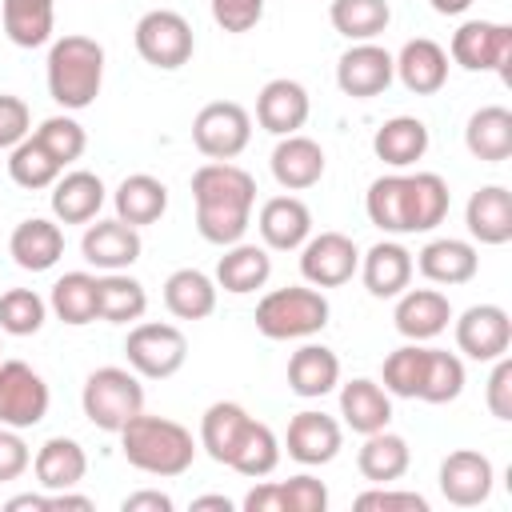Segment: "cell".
I'll use <instances>...</instances> for the list:
<instances>
[{
	"instance_id": "1",
	"label": "cell",
	"mask_w": 512,
	"mask_h": 512,
	"mask_svg": "<svg viewBox=\"0 0 512 512\" xmlns=\"http://www.w3.org/2000/svg\"><path fill=\"white\" fill-rule=\"evenodd\" d=\"M192 200H196V232L228 248L244 240L256 208V180L232 160H208L192 172Z\"/></svg>"
},
{
	"instance_id": "2",
	"label": "cell",
	"mask_w": 512,
	"mask_h": 512,
	"mask_svg": "<svg viewBox=\"0 0 512 512\" xmlns=\"http://www.w3.org/2000/svg\"><path fill=\"white\" fill-rule=\"evenodd\" d=\"M120 452L136 472L172 480L184 476L200 452V444L192 440V432L180 420L168 416H152V412H136L120 432Z\"/></svg>"
},
{
	"instance_id": "3",
	"label": "cell",
	"mask_w": 512,
	"mask_h": 512,
	"mask_svg": "<svg viewBox=\"0 0 512 512\" xmlns=\"http://www.w3.org/2000/svg\"><path fill=\"white\" fill-rule=\"evenodd\" d=\"M44 80H48V96L64 112L92 108L104 88V48L80 32L52 40L48 60H44Z\"/></svg>"
},
{
	"instance_id": "4",
	"label": "cell",
	"mask_w": 512,
	"mask_h": 512,
	"mask_svg": "<svg viewBox=\"0 0 512 512\" xmlns=\"http://www.w3.org/2000/svg\"><path fill=\"white\" fill-rule=\"evenodd\" d=\"M332 304L324 288L312 284H288L272 288L256 304V332L268 340H312L316 332L328 328Z\"/></svg>"
},
{
	"instance_id": "5",
	"label": "cell",
	"mask_w": 512,
	"mask_h": 512,
	"mask_svg": "<svg viewBox=\"0 0 512 512\" xmlns=\"http://www.w3.org/2000/svg\"><path fill=\"white\" fill-rule=\"evenodd\" d=\"M80 408L100 432H120L136 412H144V384L132 368L104 364L88 372L80 388Z\"/></svg>"
},
{
	"instance_id": "6",
	"label": "cell",
	"mask_w": 512,
	"mask_h": 512,
	"mask_svg": "<svg viewBox=\"0 0 512 512\" xmlns=\"http://www.w3.org/2000/svg\"><path fill=\"white\" fill-rule=\"evenodd\" d=\"M124 356H128V368L140 376V380H168L184 368L188 360V336L176 328V324H164V320H140L128 328V340H124Z\"/></svg>"
},
{
	"instance_id": "7",
	"label": "cell",
	"mask_w": 512,
	"mask_h": 512,
	"mask_svg": "<svg viewBox=\"0 0 512 512\" xmlns=\"http://www.w3.org/2000/svg\"><path fill=\"white\" fill-rule=\"evenodd\" d=\"M132 44L140 52L144 64L160 68V72H176L192 60L196 52V36H192V24L176 12V8H152L136 20L132 28Z\"/></svg>"
},
{
	"instance_id": "8",
	"label": "cell",
	"mask_w": 512,
	"mask_h": 512,
	"mask_svg": "<svg viewBox=\"0 0 512 512\" xmlns=\"http://www.w3.org/2000/svg\"><path fill=\"white\" fill-rule=\"evenodd\" d=\"M448 60L464 72H500V80L512 84V28L496 20H464L452 32Z\"/></svg>"
},
{
	"instance_id": "9",
	"label": "cell",
	"mask_w": 512,
	"mask_h": 512,
	"mask_svg": "<svg viewBox=\"0 0 512 512\" xmlns=\"http://www.w3.org/2000/svg\"><path fill=\"white\" fill-rule=\"evenodd\" d=\"M252 140V116L236 100H212L192 116V144L208 160H236Z\"/></svg>"
},
{
	"instance_id": "10",
	"label": "cell",
	"mask_w": 512,
	"mask_h": 512,
	"mask_svg": "<svg viewBox=\"0 0 512 512\" xmlns=\"http://www.w3.org/2000/svg\"><path fill=\"white\" fill-rule=\"evenodd\" d=\"M52 392L48 380L24 360H0V424L4 428H36L48 416Z\"/></svg>"
},
{
	"instance_id": "11",
	"label": "cell",
	"mask_w": 512,
	"mask_h": 512,
	"mask_svg": "<svg viewBox=\"0 0 512 512\" xmlns=\"http://www.w3.org/2000/svg\"><path fill=\"white\" fill-rule=\"evenodd\" d=\"M296 252H300V276L312 288H340L360 268V248L344 232H312Z\"/></svg>"
},
{
	"instance_id": "12",
	"label": "cell",
	"mask_w": 512,
	"mask_h": 512,
	"mask_svg": "<svg viewBox=\"0 0 512 512\" xmlns=\"http://www.w3.org/2000/svg\"><path fill=\"white\" fill-rule=\"evenodd\" d=\"M452 332H456V348L480 364H492L496 356H508L512 348V320L500 304L464 308L460 316H452Z\"/></svg>"
},
{
	"instance_id": "13",
	"label": "cell",
	"mask_w": 512,
	"mask_h": 512,
	"mask_svg": "<svg viewBox=\"0 0 512 512\" xmlns=\"http://www.w3.org/2000/svg\"><path fill=\"white\" fill-rule=\"evenodd\" d=\"M392 80H396L392 52L380 48L376 40H360L348 52H340V60H336V88L352 100H372V96L388 92Z\"/></svg>"
},
{
	"instance_id": "14",
	"label": "cell",
	"mask_w": 512,
	"mask_h": 512,
	"mask_svg": "<svg viewBox=\"0 0 512 512\" xmlns=\"http://www.w3.org/2000/svg\"><path fill=\"white\" fill-rule=\"evenodd\" d=\"M284 448L296 464L304 468H320V464H332L344 448V424L328 412H316V408H304L288 420V432H284Z\"/></svg>"
},
{
	"instance_id": "15",
	"label": "cell",
	"mask_w": 512,
	"mask_h": 512,
	"mask_svg": "<svg viewBox=\"0 0 512 512\" xmlns=\"http://www.w3.org/2000/svg\"><path fill=\"white\" fill-rule=\"evenodd\" d=\"M144 252V240H140V228L124 224L120 216L112 220H100L84 228L80 236V256L96 268V272H128Z\"/></svg>"
},
{
	"instance_id": "16",
	"label": "cell",
	"mask_w": 512,
	"mask_h": 512,
	"mask_svg": "<svg viewBox=\"0 0 512 512\" xmlns=\"http://www.w3.org/2000/svg\"><path fill=\"white\" fill-rule=\"evenodd\" d=\"M440 492L448 504L456 508H476L492 496V484H496V468L484 452L476 448H456L440 460Z\"/></svg>"
},
{
	"instance_id": "17",
	"label": "cell",
	"mask_w": 512,
	"mask_h": 512,
	"mask_svg": "<svg viewBox=\"0 0 512 512\" xmlns=\"http://www.w3.org/2000/svg\"><path fill=\"white\" fill-rule=\"evenodd\" d=\"M308 112H312V100H308V88L300 80H288V76H276L260 88L256 96V124L272 136H292L308 124Z\"/></svg>"
},
{
	"instance_id": "18",
	"label": "cell",
	"mask_w": 512,
	"mask_h": 512,
	"mask_svg": "<svg viewBox=\"0 0 512 512\" xmlns=\"http://www.w3.org/2000/svg\"><path fill=\"white\" fill-rule=\"evenodd\" d=\"M256 232H260V240H264L268 252H296L312 236V212L292 192L272 196L256 212Z\"/></svg>"
},
{
	"instance_id": "19",
	"label": "cell",
	"mask_w": 512,
	"mask_h": 512,
	"mask_svg": "<svg viewBox=\"0 0 512 512\" xmlns=\"http://www.w3.org/2000/svg\"><path fill=\"white\" fill-rule=\"evenodd\" d=\"M392 320H396V332L404 340L428 344L452 324V304H448V296L440 288H404L396 296Z\"/></svg>"
},
{
	"instance_id": "20",
	"label": "cell",
	"mask_w": 512,
	"mask_h": 512,
	"mask_svg": "<svg viewBox=\"0 0 512 512\" xmlns=\"http://www.w3.org/2000/svg\"><path fill=\"white\" fill-rule=\"evenodd\" d=\"M392 68H396V80L416 92V96H436L444 84H448V48L436 44L432 36H416V40H404V48L392 56Z\"/></svg>"
},
{
	"instance_id": "21",
	"label": "cell",
	"mask_w": 512,
	"mask_h": 512,
	"mask_svg": "<svg viewBox=\"0 0 512 512\" xmlns=\"http://www.w3.org/2000/svg\"><path fill=\"white\" fill-rule=\"evenodd\" d=\"M268 168H272V176H276V184L284 192H304V188L320 184L328 160H324V148L312 136L292 132V136H280L276 140V148L268 156Z\"/></svg>"
},
{
	"instance_id": "22",
	"label": "cell",
	"mask_w": 512,
	"mask_h": 512,
	"mask_svg": "<svg viewBox=\"0 0 512 512\" xmlns=\"http://www.w3.org/2000/svg\"><path fill=\"white\" fill-rule=\"evenodd\" d=\"M416 268L428 284H440V288H456V284H468L476 272H480V252L472 240H460V236H436L428 240L420 252H416Z\"/></svg>"
},
{
	"instance_id": "23",
	"label": "cell",
	"mask_w": 512,
	"mask_h": 512,
	"mask_svg": "<svg viewBox=\"0 0 512 512\" xmlns=\"http://www.w3.org/2000/svg\"><path fill=\"white\" fill-rule=\"evenodd\" d=\"M360 280L368 288V296L376 300H396L408 284H412V272H416V260L412 252L400 244V240H380L372 244L364 256H360Z\"/></svg>"
},
{
	"instance_id": "24",
	"label": "cell",
	"mask_w": 512,
	"mask_h": 512,
	"mask_svg": "<svg viewBox=\"0 0 512 512\" xmlns=\"http://www.w3.org/2000/svg\"><path fill=\"white\" fill-rule=\"evenodd\" d=\"M104 200H108V188H104V180H100L96 172H88V168L60 172L56 184H52V196H48L52 220H60V224H92V220L100 216Z\"/></svg>"
},
{
	"instance_id": "25",
	"label": "cell",
	"mask_w": 512,
	"mask_h": 512,
	"mask_svg": "<svg viewBox=\"0 0 512 512\" xmlns=\"http://www.w3.org/2000/svg\"><path fill=\"white\" fill-rule=\"evenodd\" d=\"M8 256L24 272H48V268H56V260L64 256V228H60V220H48V216L20 220L12 228V236H8Z\"/></svg>"
},
{
	"instance_id": "26",
	"label": "cell",
	"mask_w": 512,
	"mask_h": 512,
	"mask_svg": "<svg viewBox=\"0 0 512 512\" xmlns=\"http://www.w3.org/2000/svg\"><path fill=\"white\" fill-rule=\"evenodd\" d=\"M32 476L44 492H68L88 476V452L72 436H48L32 456Z\"/></svg>"
},
{
	"instance_id": "27",
	"label": "cell",
	"mask_w": 512,
	"mask_h": 512,
	"mask_svg": "<svg viewBox=\"0 0 512 512\" xmlns=\"http://www.w3.org/2000/svg\"><path fill=\"white\" fill-rule=\"evenodd\" d=\"M464 224H468V236L488 248L508 244L512 240V192L504 184L476 188L464 204Z\"/></svg>"
},
{
	"instance_id": "28",
	"label": "cell",
	"mask_w": 512,
	"mask_h": 512,
	"mask_svg": "<svg viewBox=\"0 0 512 512\" xmlns=\"http://www.w3.org/2000/svg\"><path fill=\"white\" fill-rule=\"evenodd\" d=\"M336 384H340V356L332 348L308 340L288 356V388L300 400H320L336 392Z\"/></svg>"
},
{
	"instance_id": "29",
	"label": "cell",
	"mask_w": 512,
	"mask_h": 512,
	"mask_svg": "<svg viewBox=\"0 0 512 512\" xmlns=\"http://www.w3.org/2000/svg\"><path fill=\"white\" fill-rule=\"evenodd\" d=\"M340 416H344V428H352L356 436L380 432L392 424V396L384 392V384L356 376L340 384Z\"/></svg>"
},
{
	"instance_id": "30",
	"label": "cell",
	"mask_w": 512,
	"mask_h": 512,
	"mask_svg": "<svg viewBox=\"0 0 512 512\" xmlns=\"http://www.w3.org/2000/svg\"><path fill=\"white\" fill-rule=\"evenodd\" d=\"M112 208L124 224L132 228H144V224H156L164 212H168V184L152 172H132L116 184L112 192Z\"/></svg>"
},
{
	"instance_id": "31",
	"label": "cell",
	"mask_w": 512,
	"mask_h": 512,
	"mask_svg": "<svg viewBox=\"0 0 512 512\" xmlns=\"http://www.w3.org/2000/svg\"><path fill=\"white\" fill-rule=\"evenodd\" d=\"M272 276V256L264 244H228L224 256L216 260V288L232 292V296H248L256 288H264Z\"/></svg>"
},
{
	"instance_id": "32",
	"label": "cell",
	"mask_w": 512,
	"mask_h": 512,
	"mask_svg": "<svg viewBox=\"0 0 512 512\" xmlns=\"http://www.w3.org/2000/svg\"><path fill=\"white\" fill-rule=\"evenodd\" d=\"M464 148L484 164H504L512 156V112L504 104H484L464 124Z\"/></svg>"
},
{
	"instance_id": "33",
	"label": "cell",
	"mask_w": 512,
	"mask_h": 512,
	"mask_svg": "<svg viewBox=\"0 0 512 512\" xmlns=\"http://www.w3.org/2000/svg\"><path fill=\"white\" fill-rule=\"evenodd\" d=\"M372 152H376V160H384L388 168L404 172V168H412L416 160H424V152H428V124H424L420 116H392V120H384V124L376 128Z\"/></svg>"
},
{
	"instance_id": "34",
	"label": "cell",
	"mask_w": 512,
	"mask_h": 512,
	"mask_svg": "<svg viewBox=\"0 0 512 512\" xmlns=\"http://www.w3.org/2000/svg\"><path fill=\"white\" fill-rule=\"evenodd\" d=\"M404 200H408V236L432 232L436 224H444L452 208V192L440 172H404Z\"/></svg>"
},
{
	"instance_id": "35",
	"label": "cell",
	"mask_w": 512,
	"mask_h": 512,
	"mask_svg": "<svg viewBox=\"0 0 512 512\" xmlns=\"http://www.w3.org/2000/svg\"><path fill=\"white\" fill-rule=\"evenodd\" d=\"M408 464H412V448L392 428L368 432L360 452H356V468H360V476L368 484H392V480H400L408 472Z\"/></svg>"
},
{
	"instance_id": "36",
	"label": "cell",
	"mask_w": 512,
	"mask_h": 512,
	"mask_svg": "<svg viewBox=\"0 0 512 512\" xmlns=\"http://www.w3.org/2000/svg\"><path fill=\"white\" fill-rule=\"evenodd\" d=\"M216 280L200 268H176L168 280H164V308L176 316V320H204L216 312Z\"/></svg>"
},
{
	"instance_id": "37",
	"label": "cell",
	"mask_w": 512,
	"mask_h": 512,
	"mask_svg": "<svg viewBox=\"0 0 512 512\" xmlns=\"http://www.w3.org/2000/svg\"><path fill=\"white\" fill-rule=\"evenodd\" d=\"M148 312V292L128 272H100L96 276V320L104 324H136Z\"/></svg>"
},
{
	"instance_id": "38",
	"label": "cell",
	"mask_w": 512,
	"mask_h": 512,
	"mask_svg": "<svg viewBox=\"0 0 512 512\" xmlns=\"http://www.w3.org/2000/svg\"><path fill=\"white\" fill-rule=\"evenodd\" d=\"M280 440H276V432L264 424V420H248V428L240 432V440H236V448H232V456H228V464L224 468H232V472H240V476H248V480H264V476H272L276 472V464H280Z\"/></svg>"
},
{
	"instance_id": "39",
	"label": "cell",
	"mask_w": 512,
	"mask_h": 512,
	"mask_svg": "<svg viewBox=\"0 0 512 512\" xmlns=\"http://www.w3.org/2000/svg\"><path fill=\"white\" fill-rule=\"evenodd\" d=\"M0 20L16 48H40L52 40L56 0H0Z\"/></svg>"
},
{
	"instance_id": "40",
	"label": "cell",
	"mask_w": 512,
	"mask_h": 512,
	"mask_svg": "<svg viewBox=\"0 0 512 512\" xmlns=\"http://www.w3.org/2000/svg\"><path fill=\"white\" fill-rule=\"evenodd\" d=\"M248 420H252L248 408L236 404V400H216V404H208L204 416H200V448H204L216 464H228V456H232L240 432L248 428Z\"/></svg>"
},
{
	"instance_id": "41",
	"label": "cell",
	"mask_w": 512,
	"mask_h": 512,
	"mask_svg": "<svg viewBox=\"0 0 512 512\" xmlns=\"http://www.w3.org/2000/svg\"><path fill=\"white\" fill-rule=\"evenodd\" d=\"M48 312L68 324V328H84L96 320V276L92 272H64L56 284H52V296H48Z\"/></svg>"
},
{
	"instance_id": "42",
	"label": "cell",
	"mask_w": 512,
	"mask_h": 512,
	"mask_svg": "<svg viewBox=\"0 0 512 512\" xmlns=\"http://www.w3.org/2000/svg\"><path fill=\"white\" fill-rule=\"evenodd\" d=\"M364 212L368 220L384 232V236H408V200H404V172H388L376 176L368 184L364 196Z\"/></svg>"
},
{
	"instance_id": "43",
	"label": "cell",
	"mask_w": 512,
	"mask_h": 512,
	"mask_svg": "<svg viewBox=\"0 0 512 512\" xmlns=\"http://www.w3.org/2000/svg\"><path fill=\"white\" fill-rule=\"evenodd\" d=\"M328 20L344 40L360 44V40H376L392 24V8L388 0H332Z\"/></svg>"
},
{
	"instance_id": "44",
	"label": "cell",
	"mask_w": 512,
	"mask_h": 512,
	"mask_svg": "<svg viewBox=\"0 0 512 512\" xmlns=\"http://www.w3.org/2000/svg\"><path fill=\"white\" fill-rule=\"evenodd\" d=\"M60 160L28 132L16 148H8V176L16 188H28V192H40V188H52L56 176H60Z\"/></svg>"
},
{
	"instance_id": "45",
	"label": "cell",
	"mask_w": 512,
	"mask_h": 512,
	"mask_svg": "<svg viewBox=\"0 0 512 512\" xmlns=\"http://www.w3.org/2000/svg\"><path fill=\"white\" fill-rule=\"evenodd\" d=\"M424 364H428V344H400L396 352L384 356V368H380V384L388 396H400V400H416L420 396V384H424Z\"/></svg>"
},
{
	"instance_id": "46",
	"label": "cell",
	"mask_w": 512,
	"mask_h": 512,
	"mask_svg": "<svg viewBox=\"0 0 512 512\" xmlns=\"http://www.w3.org/2000/svg\"><path fill=\"white\" fill-rule=\"evenodd\" d=\"M464 392V360L448 348H428V364H424V384L420 396L424 404H452Z\"/></svg>"
},
{
	"instance_id": "47",
	"label": "cell",
	"mask_w": 512,
	"mask_h": 512,
	"mask_svg": "<svg viewBox=\"0 0 512 512\" xmlns=\"http://www.w3.org/2000/svg\"><path fill=\"white\" fill-rule=\"evenodd\" d=\"M48 320V300L32 288L0 292V332L4 336H36Z\"/></svg>"
},
{
	"instance_id": "48",
	"label": "cell",
	"mask_w": 512,
	"mask_h": 512,
	"mask_svg": "<svg viewBox=\"0 0 512 512\" xmlns=\"http://www.w3.org/2000/svg\"><path fill=\"white\" fill-rule=\"evenodd\" d=\"M32 136L60 160V168H68L72 160H80L84 148H88V132H84V124H80L76 116H68V112L40 120V128H32Z\"/></svg>"
},
{
	"instance_id": "49",
	"label": "cell",
	"mask_w": 512,
	"mask_h": 512,
	"mask_svg": "<svg viewBox=\"0 0 512 512\" xmlns=\"http://www.w3.org/2000/svg\"><path fill=\"white\" fill-rule=\"evenodd\" d=\"M360 512H428V500L420 492L408 488H392V484H372L368 492H360L352 500Z\"/></svg>"
},
{
	"instance_id": "50",
	"label": "cell",
	"mask_w": 512,
	"mask_h": 512,
	"mask_svg": "<svg viewBox=\"0 0 512 512\" xmlns=\"http://www.w3.org/2000/svg\"><path fill=\"white\" fill-rule=\"evenodd\" d=\"M280 500H284V512H324L328 488H324V480L300 472L292 480H280Z\"/></svg>"
},
{
	"instance_id": "51",
	"label": "cell",
	"mask_w": 512,
	"mask_h": 512,
	"mask_svg": "<svg viewBox=\"0 0 512 512\" xmlns=\"http://www.w3.org/2000/svg\"><path fill=\"white\" fill-rule=\"evenodd\" d=\"M264 4H268V0H208L212 20H216L224 32H232V36L252 32V28L264 20Z\"/></svg>"
},
{
	"instance_id": "52",
	"label": "cell",
	"mask_w": 512,
	"mask_h": 512,
	"mask_svg": "<svg viewBox=\"0 0 512 512\" xmlns=\"http://www.w3.org/2000/svg\"><path fill=\"white\" fill-rule=\"evenodd\" d=\"M28 132H32V108L20 96L0 92V148H16Z\"/></svg>"
},
{
	"instance_id": "53",
	"label": "cell",
	"mask_w": 512,
	"mask_h": 512,
	"mask_svg": "<svg viewBox=\"0 0 512 512\" xmlns=\"http://www.w3.org/2000/svg\"><path fill=\"white\" fill-rule=\"evenodd\" d=\"M484 400H488V412L496 420H512V360L508 356L492 360V376L484 384Z\"/></svg>"
},
{
	"instance_id": "54",
	"label": "cell",
	"mask_w": 512,
	"mask_h": 512,
	"mask_svg": "<svg viewBox=\"0 0 512 512\" xmlns=\"http://www.w3.org/2000/svg\"><path fill=\"white\" fill-rule=\"evenodd\" d=\"M32 468V448L24 444L20 428H4L0 424V484L20 480Z\"/></svg>"
},
{
	"instance_id": "55",
	"label": "cell",
	"mask_w": 512,
	"mask_h": 512,
	"mask_svg": "<svg viewBox=\"0 0 512 512\" xmlns=\"http://www.w3.org/2000/svg\"><path fill=\"white\" fill-rule=\"evenodd\" d=\"M120 508H124V512H172L176 500H172L168 492H160V488H140V492H128V496L120 500Z\"/></svg>"
},
{
	"instance_id": "56",
	"label": "cell",
	"mask_w": 512,
	"mask_h": 512,
	"mask_svg": "<svg viewBox=\"0 0 512 512\" xmlns=\"http://www.w3.org/2000/svg\"><path fill=\"white\" fill-rule=\"evenodd\" d=\"M244 512H284L280 480H260V484L244 496Z\"/></svg>"
},
{
	"instance_id": "57",
	"label": "cell",
	"mask_w": 512,
	"mask_h": 512,
	"mask_svg": "<svg viewBox=\"0 0 512 512\" xmlns=\"http://www.w3.org/2000/svg\"><path fill=\"white\" fill-rule=\"evenodd\" d=\"M4 508H8V512H24V508L48 512V508H52V496H48V492H20V496H12Z\"/></svg>"
},
{
	"instance_id": "58",
	"label": "cell",
	"mask_w": 512,
	"mask_h": 512,
	"mask_svg": "<svg viewBox=\"0 0 512 512\" xmlns=\"http://www.w3.org/2000/svg\"><path fill=\"white\" fill-rule=\"evenodd\" d=\"M48 496H52V508H80V512L92 508V500H88V496H76L72 488H68V492H48Z\"/></svg>"
},
{
	"instance_id": "59",
	"label": "cell",
	"mask_w": 512,
	"mask_h": 512,
	"mask_svg": "<svg viewBox=\"0 0 512 512\" xmlns=\"http://www.w3.org/2000/svg\"><path fill=\"white\" fill-rule=\"evenodd\" d=\"M428 4H432V12H440V16H460V12L472 8V0H428Z\"/></svg>"
},
{
	"instance_id": "60",
	"label": "cell",
	"mask_w": 512,
	"mask_h": 512,
	"mask_svg": "<svg viewBox=\"0 0 512 512\" xmlns=\"http://www.w3.org/2000/svg\"><path fill=\"white\" fill-rule=\"evenodd\" d=\"M192 508L200 512V508H216V512H232V500L228 496H196L192 500Z\"/></svg>"
}]
</instances>
